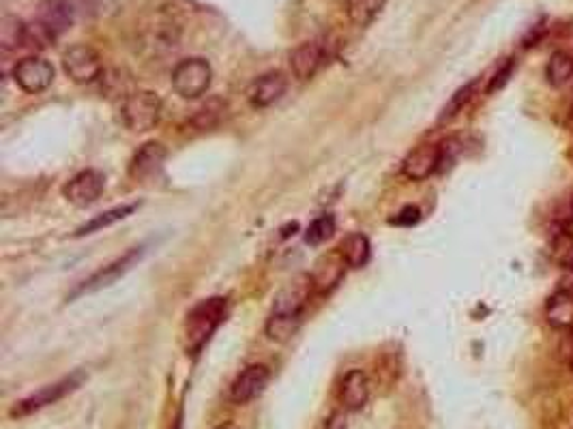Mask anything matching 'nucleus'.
Masks as SVG:
<instances>
[{"label":"nucleus","mask_w":573,"mask_h":429,"mask_svg":"<svg viewBox=\"0 0 573 429\" xmlns=\"http://www.w3.org/2000/svg\"><path fill=\"white\" fill-rule=\"evenodd\" d=\"M337 399L346 412H357L370 399V380L361 370H350L342 378L337 389Z\"/></svg>","instance_id":"4468645a"},{"label":"nucleus","mask_w":573,"mask_h":429,"mask_svg":"<svg viewBox=\"0 0 573 429\" xmlns=\"http://www.w3.org/2000/svg\"><path fill=\"white\" fill-rule=\"evenodd\" d=\"M385 7V0H346V13L353 24L367 26Z\"/></svg>","instance_id":"393cba45"},{"label":"nucleus","mask_w":573,"mask_h":429,"mask_svg":"<svg viewBox=\"0 0 573 429\" xmlns=\"http://www.w3.org/2000/svg\"><path fill=\"white\" fill-rule=\"evenodd\" d=\"M215 429H235L232 425H219V427H215Z\"/></svg>","instance_id":"2f4dec72"},{"label":"nucleus","mask_w":573,"mask_h":429,"mask_svg":"<svg viewBox=\"0 0 573 429\" xmlns=\"http://www.w3.org/2000/svg\"><path fill=\"white\" fill-rule=\"evenodd\" d=\"M514 71H515V60H514V58H507L503 65L498 67L497 74L489 77V85H488V88H486V93H488V94H494V93L503 91V88L509 85V80H511V76H514Z\"/></svg>","instance_id":"cd10ccee"},{"label":"nucleus","mask_w":573,"mask_h":429,"mask_svg":"<svg viewBox=\"0 0 573 429\" xmlns=\"http://www.w3.org/2000/svg\"><path fill=\"white\" fill-rule=\"evenodd\" d=\"M166 161V148L159 142H147L142 148L133 155L130 164V176L136 181H148V178L157 176Z\"/></svg>","instance_id":"2eb2a0df"},{"label":"nucleus","mask_w":573,"mask_h":429,"mask_svg":"<svg viewBox=\"0 0 573 429\" xmlns=\"http://www.w3.org/2000/svg\"><path fill=\"white\" fill-rule=\"evenodd\" d=\"M74 24V7L69 0H39L35 22L29 26V46L46 48Z\"/></svg>","instance_id":"f257e3e1"},{"label":"nucleus","mask_w":573,"mask_h":429,"mask_svg":"<svg viewBox=\"0 0 573 429\" xmlns=\"http://www.w3.org/2000/svg\"><path fill=\"white\" fill-rule=\"evenodd\" d=\"M82 382H85V373L82 371H76L71 373V376L60 378L58 382L48 384V387L39 389L37 393L29 395V398L15 401V404L11 406L9 416L11 419H24V416L35 415V412L48 408V406H54L60 399H65L67 395H71L76 389H80Z\"/></svg>","instance_id":"7ed1b4c3"},{"label":"nucleus","mask_w":573,"mask_h":429,"mask_svg":"<svg viewBox=\"0 0 573 429\" xmlns=\"http://www.w3.org/2000/svg\"><path fill=\"white\" fill-rule=\"evenodd\" d=\"M475 91H477V80H472L469 82V85L458 88V91L452 94V99H449V102L444 103V108L441 110V122L455 119V116H458L461 110L470 103V99L475 97Z\"/></svg>","instance_id":"a878e982"},{"label":"nucleus","mask_w":573,"mask_h":429,"mask_svg":"<svg viewBox=\"0 0 573 429\" xmlns=\"http://www.w3.org/2000/svg\"><path fill=\"white\" fill-rule=\"evenodd\" d=\"M336 232V217L333 215H322L318 219H314L305 232V243L309 245H320L329 241Z\"/></svg>","instance_id":"bb28decb"},{"label":"nucleus","mask_w":573,"mask_h":429,"mask_svg":"<svg viewBox=\"0 0 573 429\" xmlns=\"http://www.w3.org/2000/svg\"><path fill=\"white\" fill-rule=\"evenodd\" d=\"M213 71L204 58H185L172 71V88L183 99H198L209 91Z\"/></svg>","instance_id":"423d86ee"},{"label":"nucleus","mask_w":573,"mask_h":429,"mask_svg":"<svg viewBox=\"0 0 573 429\" xmlns=\"http://www.w3.org/2000/svg\"><path fill=\"white\" fill-rule=\"evenodd\" d=\"M288 88V80L282 71H269V74L255 77L252 86L247 88V99L254 108H269L280 102Z\"/></svg>","instance_id":"f8f14e48"},{"label":"nucleus","mask_w":573,"mask_h":429,"mask_svg":"<svg viewBox=\"0 0 573 429\" xmlns=\"http://www.w3.org/2000/svg\"><path fill=\"white\" fill-rule=\"evenodd\" d=\"M63 69L76 85H91L102 76L103 67L102 58L93 48L74 46L63 54Z\"/></svg>","instance_id":"0eeeda50"},{"label":"nucleus","mask_w":573,"mask_h":429,"mask_svg":"<svg viewBox=\"0 0 573 429\" xmlns=\"http://www.w3.org/2000/svg\"><path fill=\"white\" fill-rule=\"evenodd\" d=\"M144 254H147V247H144V245L130 249V252H127L125 255H121V258L110 262V264H105L103 269L94 271L93 275L86 277V280L82 283H77V288L69 294V297H67V300H74L77 297H85V294L99 292V290L112 286L116 280H121L122 275H127V273H130L133 266H136L138 262L144 258Z\"/></svg>","instance_id":"39448f33"},{"label":"nucleus","mask_w":573,"mask_h":429,"mask_svg":"<svg viewBox=\"0 0 573 429\" xmlns=\"http://www.w3.org/2000/svg\"><path fill=\"white\" fill-rule=\"evenodd\" d=\"M226 112H228V103L224 102V99L213 97L204 105H200L196 114H193L192 122L193 127H198V130H213V127H217L226 119Z\"/></svg>","instance_id":"5701e85b"},{"label":"nucleus","mask_w":573,"mask_h":429,"mask_svg":"<svg viewBox=\"0 0 573 429\" xmlns=\"http://www.w3.org/2000/svg\"><path fill=\"white\" fill-rule=\"evenodd\" d=\"M550 252L556 264L573 271V232L569 228H556L550 241Z\"/></svg>","instance_id":"b1692460"},{"label":"nucleus","mask_w":573,"mask_h":429,"mask_svg":"<svg viewBox=\"0 0 573 429\" xmlns=\"http://www.w3.org/2000/svg\"><path fill=\"white\" fill-rule=\"evenodd\" d=\"M175 429H181V423H176V427Z\"/></svg>","instance_id":"473e14b6"},{"label":"nucleus","mask_w":573,"mask_h":429,"mask_svg":"<svg viewBox=\"0 0 573 429\" xmlns=\"http://www.w3.org/2000/svg\"><path fill=\"white\" fill-rule=\"evenodd\" d=\"M545 80L552 88L569 86L573 80V54L563 49L554 52L545 65Z\"/></svg>","instance_id":"a211bd4d"},{"label":"nucleus","mask_w":573,"mask_h":429,"mask_svg":"<svg viewBox=\"0 0 573 429\" xmlns=\"http://www.w3.org/2000/svg\"><path fill=\"white\" fill-rule=\"evenodd\" d=\"M327 49L320 41H305L291 54V69L297 80H311L322 65H325Z\"/></svg>","instance_id":"ddd939ff"},{"label":"nucleus","mask_w":573,"mask_h":429,"mask_svg":"<svg viewBox=\"0 0 573 429\" xmlns=\"http://www.w3.org/2000/svg\"><path fill=\"white\" fill-rule=\"evenodd\" d=\"M136 209H138V204H122V206H116V209L105 210V213L93 217V219L86 221L85 226L77 228L74 237H86V234L103 230V228L112 226V224H116V221H121V219H125V217H130Z\"/></svg>","instance_id":"4be33fe9"},{"label":"nucleus","mask_w":573,"mask_h":429,"mask_svg":"<svg viewBox=\"0 0 573 429\" xmlns=\"http://www.w3.org/2000/svg\"><path fill=\"white\" fill-rule=\"evenodd\" d=\"M13 80L22 91L29 94H39L48 91L54 82V67L46 58L29 57L22 58L13 67Z\"/></svg>","instance_id":"6e6552de"},{"label":"nucleus","mask_w":573,"mask_h":429,"mask_svg":"<svg viewBox=\"0 0 573 429\" xmlns=\"http://www.w3.org/2000/svg\"><path fill=\"white\" fill-rule=\"evenodd\" d=\"M337 252L342 254V258L346 260V264L350 269H361V266L367 264L370 260V241H367L365 234L354 232L348 234L342 243H339Z\"/></svg>","instance_id":"aec40b11"},{"label":"nucleus","mask_w":573,"mask_h":429,"mask_svg":"<svg viewBox=\"0 0 573 429\" xmlns=\"http://www.w3.org/2000/svg\"><path fill=\"white\" fill-rule=\"evenodd\" d=\"M303 316H292V314H277V311H271L269 320H266V337L273 339V342H286L291 339L294 333H297L299 325H301Z\"/></svg>","instance_id":"412c9836"},{"label":"nucleus","mask_w":573,"mask_h":429,"mask_svg":"<svg viewBox=\"0 0 573 429\" xmlns=\"http://www.w3.org/2000/svg\"><path fill=\"white\" fill-rule=\"evenodd\" d=\"M271 380V371L266 365H249L238 373L230 384V401L237 406H245L264 393Z\"/></svg>","instance_id":"9d476101"},{"label":"nucleus","mask_w":573,"mask_h":429,"mask_svg":"<svg viewBox=\"0 0 573 429\" xmlns=\"http://www.w3.org/2000/svg\"><path fill=\"white\" fill-rule=\"evenodd\" d=\"M543 35H545V26H543V24L533 26L531 32H528V35L524 37V48H533V46H537V43L542 41V39H543Z\"/></svg>","instance_id":"c756f323"},{"label":"nucleus","mask_w":573,"mask_h":429,"mask_svg":"<svg viewBox=\"0 0 573 429\" xmlns=\"http://www.w3.org/2000/svg\"><path fill=\"white\" fill-rule=\"evenodd\" d=\"M325 429H348L346 415H344V412H333L325 423Z\"/></svg>","instance_id":"7c9ffc66"},{"label":"nucleus","mask_w":573,"mask_h":429,"mask_svg":"<svg viewBox=\"0 0 573 429\" xmlns=\"http://www.w3.org/2000/svg\"><path fill=\"white\" fill-rule=\"evenodd\" d=\"M224 317L226 299L221 297L202 300L189 311L185 328H183V345H185L187 354H198L215 333V328L224 322Z\"/></svg>","instance_id":"f03ea898"},{"label":"nucleus","mask_w":573,"mask_h":429,"mask_svg":"<svg viewBox=\"0 0 573 429\" xmlns=\"http://www.w3.org/2000/svg\"><path fill=\"white\" fill-rule=\"evenodd\" d=\"M346 266V260L342 258L339 252L325 255V258L318 260V264H316L314 275H311V286L318 290L320 294H329L331 290L344 280Z\"/></svg>","instance_id":"dca6fc26"},{"label":"nucleus","mask_w":573,"mask_h":429,"mask_svg":"<svg viewBox=\"0 0 573 429\" xmlns=\"http://www.w3.org/2000/svg\"><path fill=\"white\" fill-rule=\"evenodd\" d=\"M161 119V99L151 91H136L127 94L121 105V121L133 133L155 130Z\"/></svg>","instance_id":"20e7f679"},{"label":"nucleus","mask_w":573,"mask_h":429,"mask_svg":"<svg viewBox=\"0 0 573 429\" xmlns=\"http://www.w3.org/2000/svg\"><path fill=\"white\" fill-rule=\"evenodd\" d=\"M105 187V176L97 170H85L76 174L63 187V196L74 206H91L102 198Z\"/></svg>","instance_id":"9b49d317"},{"label":"nucleus","mask_w":573,"mask_h":429,"mask_svg":"<svg viewBox=\"0 0 573 429\" xmlns=\"http://www.w3.org/2000/svg\"><path fill=\"white\" fill-rule=\"evenodd\" d=\"M443 170V144H421L402 164V174L410 181H425Z\"/></svg>","instance_id":"1a4fd4ad"},{"label":"nucleus","mask_w":573,"mask_h":429,"mask_svg":"<svg viewBox=\"0 0 573 429\" xmlns=\"http://www.w3.org/2000/svg\"><path fill=\"white\" fill-rule=\"evenodd\" d=\"M545 317L550 326L556 331H569L573 328V290H556L545 303Z\"/></svg>","instance_id":"f3484780"},{"label":"nucleus","mask_w":573,"mask_h":429,"mask_svg":"<svg viewBox=\"0 0 573 429\" xmlns=\"http://www.w3.org/2000/svg\"><path fill=\"white\" fill-rule=\"evenodd\" d=\"M419 219H421V210L416 209V206H406V209H402L398 215L393 217L391 224H395V226H415Z\"/></svg>","instance_id":"c85d7f7f"},{"label":"nucleus","mask_w":573,"mask_h":429,"mask_svg":"<svg viewBox=\"0 0 573 429\" xmlns=\"http://www.w3.org/2000/svg\"><path fill=\"white\" fill-rule=\"evenodd\" d=\"M29 46V26L20 18L7 15L0 22V48L3 52H15Z\"/></svg>","instance_id":"6ab92c4d"}]
</instances>
